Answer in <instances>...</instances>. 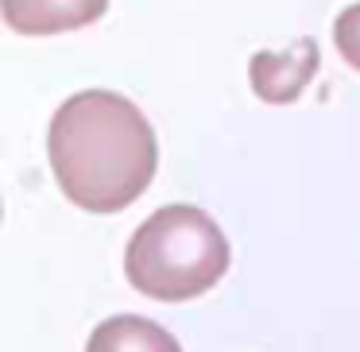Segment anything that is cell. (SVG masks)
Listing matches in <instances>:
<instances>
[{
    "label": "cell",
    "instance_id": "cell-1",
    "mask_svg": "<svg viewBox=\"0 0 360 352\" xmlns=\"http://www.w3.org/2000/svg\"><path fill=\"white\" fill-rule=\"evenodd\" d=\"M47 151L63 194L89 213L132 205L159 167V143L148 117L109 89H86L63 101L51 120Z\"/></svg>",
    "mask_w": 360,
    "mask_h": 352
},
{
    "label": "cell",
    "instance_id": "cell-2",
    "mask_svg": "<svg viewBox=\"0 0 360 352\" xmlns=\"http://www.w3.org/2000/svg\"><path fill=\"white\" fill-rule=\"evenodd\" d=\"M124 271L140 294L186 302L217 287L229 271V240L198 205H167L136 228L124 252Z\"/></svg>",
    "mask_w": 360,
    "mask_h": 352
},
{
    "label": "cell",
    "instance_id": "cell-3",
    "mask_svg": "<svg viewBox=\"0 0 360 352\" xmlns=\"http://www.w3.org/2000/svg\"><path fill=\"white\" fill-rule=\"evenodd\" d=\"M318 63H321V55H318V43L314 39H298L295 47L283 51V55L259 51V55L252 58V89L271 105H279V101L287 105L306 89V82L314 78Z\"/></svg>",
    "mask_w": 360,
    "mask_h": 352
},
{
    "label": "cell",
    "instance_id": "cell-4",
    "mask_svg": "<svg viewBox=\"0 0 360 352\" xmlns=\"http://www.w3.org/2000/svg\"><path fill=\"white\" fill-rule=\"evenodd\" d=\"M109 0H4V20L24 35H58L89 27L105 16Z\"/></svg>",
    "mask_w": 360,
    "mask_h": 352
},
{
    "label": "cell",
    "instance_id": "cell-5",
    "mask_svg": "<svg viewBox=\"0 0 360 352\" xmlns=\"http://www.w3.org/2000/svg\"><path fill=\"white\" fill-rule=\"evenodd\" d=\"M86 352H182V348L155 321L140 318V313H117V318L101 321L94 329Z\"/></svg>",
    "mask_w": 360,
    "mask_h": 352
},
{
    "label": "cell",
    "instance_id": "cell-6",
    "mask_svg": "<svg viewBox=\"0 0 360 352\" xmlns=\"http://www.w3.org/2000/svg\"><path fill=\"white\" fill-rule=\"evenodd\" d=\"M333 43H337V51H341L345 63H349L352 70H360V4H349V8L337 16Z\"/></svg>",
    "mask_w": 360,
    "mask_h": 352
}]
</instances>
